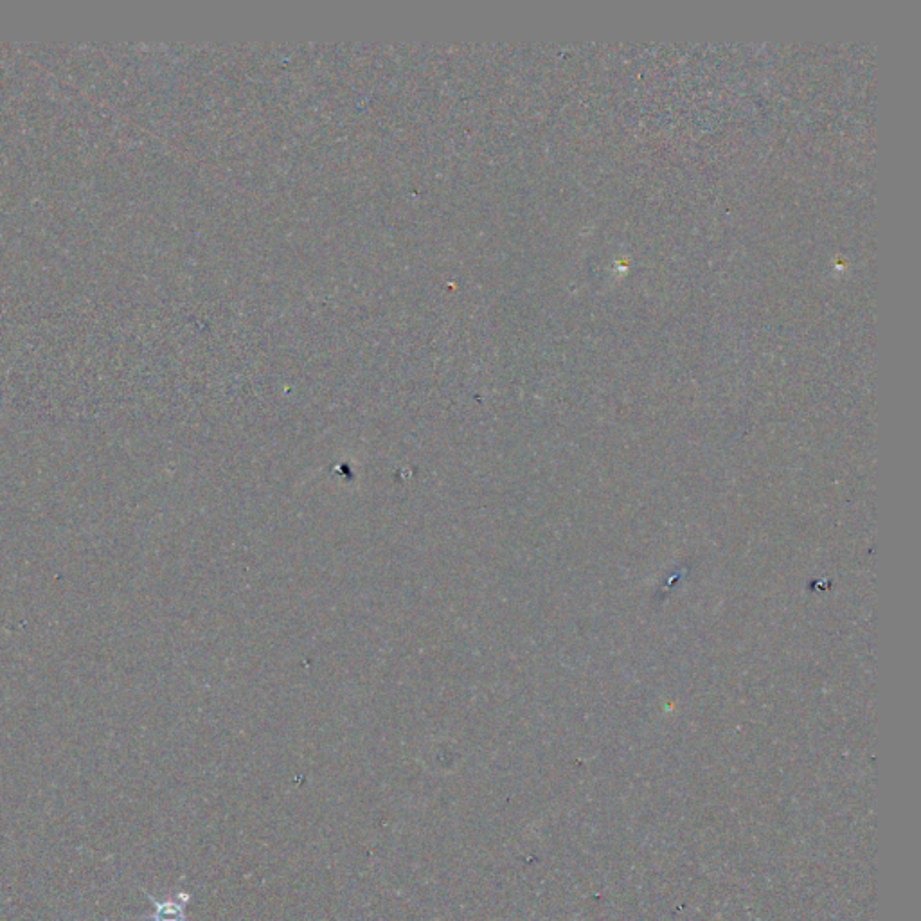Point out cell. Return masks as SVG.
<instances>
[{
    "instance_id": "1",
    "label": "cell",
    "mask_w": 921,
    "mask_h": 921,
    "mask_svg": "<svg viewBox=\"0 0 921 921\" xmlns=\"http://www.w3.org/2000/svg\"><path fill=\"white\" fill-rule=\"evenodd\" d=\"M188 900L189 895L186 893H179L162 902L153 900V905H155L153 921H184V907L188 904Z\"/></svg>"
}]
</instances>
